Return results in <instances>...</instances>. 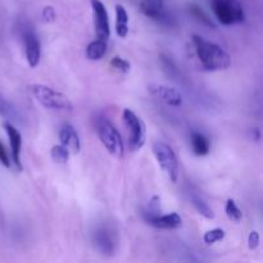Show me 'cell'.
Here are the masks:
<instances>
[{"mask_svg": "<svg viewBox=\"0 0 263 263\" xmlns=\"http://www.w3.org/2000/svg\"><path fill=\"white\" fill-rule=\"evenodd\" d=\"M192 43L194 46L195 55L198 57L204 71H223L230 67V55L220 45L205 40L199 35H193Z\"/></svg>", "mask_w": 263, "mask_h": 263, "instance_id": "6da1fadb", "label": "cell"}, {"mask_svg": "<svg viewBox=\"0 0 263 263\" xmlns=\"http://www.w3.org/2000/svg\"><path fill=\"white\" fill-rule=\"evenodd\" d=\"M95 127H97L98 136L100 141L107 149L108 153L117 158H123L125 156V144H123L122 136L118 133L117 127L110 122L108 118L99 116L95 121Z\"/></svg>", "mask_w": 263, "mask_h": 263, "instance_id": "7a4b0ae2", "label": "cell"}, {"mask_svg": "<svg viewBox=\"0 0 263 263\" xmlns=\"http://www.w3.org/2000/svg\"><path fill=\"white\" fill-rule=\"evenodd\" d=\"M30 89L33 98L46 109L63 110V112H71L73 109V104L67 95L62 94L46 85L35 84Z\"/></svg>", "mask_w": 263, "mask_h": 263, "instance_id": "3957f363", "label": "cell"}, {"mask_svg": "<svg viewBox=\"0 0 263 263\" xmlns=\"http://www.w3.org/2000/svg\"><path fill=\"white\" fill-rule=\"evenodd\" d=\"M154 157L157 159V163L162 168V171L167 175L171 182H176L179 179L180 168L179 159L174 149L164 141H154L152 145Z\"/></svg>", "mask_w": 263, "mask_h": 263, "instance_id": "277c9868", "label": "cell"}, {"mask_svg": "<svg viewBox=\"0 0 263 263\" xmlns=\"http://www.w3.org/2000/svg\"><path fill=\"white\" fill-rule=\"evenodd\" d=\"M122 120L125 123V127L127 130L128 148L130 151L136 152L140 151L146 141V127L144 121L136 116L133 110L126 108L123 109Z\"/></svg>", "mask_w": 263, "mask_h": 263, "instance_id": "5b68a950", "label": "cell"}, {"mask_svg": "<svg viewBox=\"0 0 263 263\" xmlns=\"http://www.w3.org/2000/svg\"><path fill=\"white\" fill-rule=\"evenodd\" d=\"M211 7L218 22L225 26L236 25L246 20L244 9L238 0H213Z\"/></svg>", "mask_w": 263, "mask_h": 263, "instance_id": "8992f818", "label": "cell"}, {"mask_svg": "<svg viewBox=\"0 0 263 263\" xmlns=\"http://www.w3.org/2000/svg\"><path fill=\"white\" fill-rule=\"evenodd\" d=\"M92 13H94V31L97 39L108 40L110 37L109 15L107 8L100 0H91Z\"/></svg>", "mask_w": 263, "mask_h": 263, "instance_id": "52a82bcc", "label": "cell"}, {"mask_svg": "<svg viewBox=\"0 0 263 263\" xmlns=\"http://www.w3.org/2000/svg\"><path fill=\"white\" fill-rule=\"evenodd\" d=\"M22 40H23V46H25L26 61H27L28 66H30L31 68H35V67H37V64L40 63V57H41L40 40H39L37 35H36L31 28H23Z\"/></svg>", "mask_w": 263, "mask_h": 263, "instance_id": "ba28073f", "label": "cell"}, {"mask_svg": "<svg viewBox=\"0 0 263 263\" xmlns=\"http://www.w3.org/2000/svg\"><path fill=\"white\" fill-rule=\"evenodd\" d=\"M140 10L144 15L151 20L161 22L163 25H172V15L167 12L164 8L163 2L159 0H143L140 3Z\"/></svg>", "mask_w": 263, "mask_h": 263, "instance_id": "9c48e42d", "label": "cell"}, {"mask_svg": "<svg viewBox=\"0 0 263 263\" xmlns=\"http://www.w3.org/2000/svg\"><path fill=\"white\" fill-rule=\"evenodd\" d=\"M92 244L99 253L110 257L116 252V239L112 231L105 226H100L92 234Z\"/></svg>", "mask_w": 263, "mask_h": 263, "instance_id": "30bf717a", "label": "cell"}, {"mask_svg": "<svg viewBox=\"0 0 263 263\" xmlns=\"http://www.w3.org/2000/svg\"><path fill=\"white\" fill-rule=\"evenodd\" d=\"M149 92L154 98L159 99L161 102L166 103L167 105H171V107H180L182 104V102H184L181 92L177 89H175V87L167 86V85H149Z\"/></svg>", "mask_w": 263, "mask_h": 263, "instance_id": "8fae6325", "label": "cell"}, {"mask_svg": "<svg viewBox=\"0 0 263 263\" xmlns=\"http://www.w3.org/2000/svg\"><path fill=\"white\" fill-rule=\"evenodd\" d=\"M144 220L148 225L153 226L156 229H163V230H174V229L180 228L182 225V220L179 213L171 212L167 215H151V213L144 212Z\"/></svg>", "mask_w": 263, "mask_h": 263, "instance_id": "7c38bea8", "label": "cell"}, {"mask_svg": "<svg viewBox=\"0 0 263 263\" xmlns=\"http://www.w3.org/2000/svg\"><path fill=\"white\" fill-rule=\"evenodd\" d=\"M5 133H7L8 139H9L10 153H12V161L15 164L18 171H22V162H21V151H22V135L20 131L9 122L3 123Z\"/></svg>", "mask_w": 263, "mask_h": 263, "instance_id": "4fadbf2b", "label": "cell"}, {"mask_svg": "<svg viewBox=\"0 0 263 263\" xmlns=\"http://www.w3.org/2000/svg\"><path fill=\"white\" fill-rule=\"evenodd\" d=\"M59 140L63 146H66L69 152L77 154L81 151V141L79 135L71 123H64L59 130Z\"/></svg>", "mask_w": 263, "mask_h": 263, "instance_id": "5bb4252c", "label": "cell"}, {"mask_svg": "<svg viewBox=\"0 0 263 263\" xmlns=\"http://www.w3.org/2000/svg\"><path fill=\"white\" fill-rule=\"evenodd\" d=\"M190 144H192L193 153L195 156L203 157L210 153V140H208V138L204 134L199 133V131H192V134H190Z\"/></svg>", "mask_w": 263, "mask_h": 263, "instance_id": "9a60e30c", "label": "cell"}, {"mask_svg": "<svg viewBox=\"0 0 263 263\" xmlns=\"http://www.w3.org/2000/svg\"><path fill=\"white\" fill-rule=\"evenodd\" d=\"M116 12V33L118 37L125 39L128 35V14L125 7L117 4L115 7Z\"/></svg>", "mask_w": 263, "mask_h": 263, "instance_id": "2e32d148", "label": "cell"}, {"mask_svg": "<svg viewBox=\"0 0 263 263\" xmlns=\"http://www.w3.org/2000/svg\"><path fill=\"white\" fill-rule=\"evenodd\" d=\"M107 53V40L97 39L86 46V58L90 61H99Z\"/></svg>", "mask_w": 263, "mask_h": 263, "instance_id": "e0dca14e", "label": "cell"}, {"mask_svg": "<svg viewBox=\"0 0 263 263\" xmlns=\"http://www.w3.org/2000/svg\"><path fill=\"white\" fill-rule=\"evenodd\" d=\"M190 202L194 205L195 210L198 211L199 215H202L203 217L208 218V220H213L215 218V213H213L212 208L208 205V203L203 199L200 195H198L197 193H190Z\"/></svg>", "mask_w": 263, "mask_h": 263, "instance_id": "ac0fdd59", "label": "cell"}, {"mask_svg": "<svg viewBox=\"0 0 263 263\" xmlns=\"http://www.w3.org/2000/svg\"><path fill=\"white\" fill-rule=\"evenodd\" d=\"M225 213L229 220L233 221V222H240L241 218H243V212H241V210L238 207L234 199L226 200Z\"/></svg>", "mask_w": 263, "mask_h": 263, "instance_id": "d6986e66", "label": "cell"}, {"mask_svg": "<svg viewBox=\"0 0 263 263\" xmlns=\"http://www.w3.org/2000/svg\"><path fill=\"white\" fill-rule=\"evenodd\" d=\"M50 156H51V159H53L55 163L64 164L67 163L69 159V151L66 148V146L59 144V145H54L53 148H51Z\"/></svg>", "mask_w": 263, "mask_h": 263, "instance_id": "ffe728a7", "label": "cell"}, {"mask_svg": "<svg viewBox=\"0 0 263 263\" xmlns=\"http://www.w3.org/2000/svg\"><path fill=\"white\" fill-rule=\"evenodd\" d=\"M225 236L226 233L223 229L216 228L212 229V230H208L207 233L204 234V236H203V240H204V243L207 244V246H212V244L218 243V241H222L223 239H225Z\"/></svg>", "mask_w": 263, "mask_h": 263, "instance_id": "44dd1931", "label": "cell"}, {"mask_svg": "<svg viewBox=\"0 0 263 263\" xmlns=\"http://www.w3.org/2000/svg\"><path fill=\"white\" fill-rule=\"evenodd\" d=\"M190 13H192V14L194 15L198 21H200L203 25H207L208 27H211V28L215 27V23L211 21V18L208 17V15L203 12V9H200L198 5H195V4L190 5Z\"/></svg>", "mask_w": 263, "mask_h": 263, "instance_id": "7402d4cb", "label": "cell"}, {"mask_svg": "<svg viewBox=\"0 0 263 263\" xmlns=\"http://www.w3.org/2000/svg\"><path fill=\"white\" fill-rule=\"evenodd\" d=\"M110 66L115 69H117V71H120L121 73H128V72L131 71L130 62L121 58V57H115V58L110 61Z\"/></svg>", "mask_w": 263, "mask_h": 263, "instance_id": "603a6c76", "label": "cell"}, {"mask_svg": "<svg viewBox=\"0 0 263 263\" xmlns=\"http://www.w3.org/2000/svg\"><path fill=\"white\" fill-rule=\"evenodd\" d=\"M0 116L7 118L13 116L12 105H10L9 103L7 102V99H5L4 97H2V95H0Z\"/></svg>", "mask_w": 263, "mask_h": 263, "instance_id": "cb8c5ba5", "label": "cell"}, {"mask_svg": "<svg viewBox=\"0 0 263 263\" xmlns=\"http://www.w3.org/2000/svg\"><path fill=\"white\" fill-rule=\"evenodd\" d=\"M41 15H43L44 22H46V23L54 22V21H55V18H57V13H55V10H54V8L51 7V5H46V7L43 9V13H41Z\"/></svg>", "mask_w": 263, "mask_h": 263, "instance_id": "d4e9b609", "label": "cell"}, {"mask_svg": "<svg viewBox=\"0 0 263 263\" xmlns=\"http://www.w3.org/2000/svg\"><path fill=\"white\" fill-rule=\"evenodd\" d=\"M258 246H259L258 231H256V230L251 231V234H249V236H248V248L251 249V251H254V249L258 248Z\"/></svg>", "mask_w": 263, "mask_h": 263, "instance_id": "484cf974", "label": "cell"}, {"mask_svg": "<svg viewBox=\"0 0 263 263\" xmlns=\"http://www.w3.org/2000/svg\"><path fill=\"white\" fill-rule=\"evenodd\" d=\"M0 163H2L4 167H7V168H9L10 167L9 156H8L7 149H5V146L3 145L2 141H0Z\"/></svg>", "mask_w": 263, "mask_h": 263, "instance_id": "4316f807", "label": "cell"}, {"mask_svg": "<svg viewBox=\"0 0 263 263\" xmlns=\"http://www.w3.org/2000/svg\"><path fill=\"white\" fill-rule=\"evenodd\" d=\"M252 134H254V135H256V140L258 141L259 139H261V133H259V128H253V131H252Z\"/></svg>", "mask_w": 263, "mask_h": 263, "instance_id": "83f0119b", "label": "cell"}, {"mask_svg": "<svg viewBox=\"0 0 263 263\" xmlns=\"http://www.w3.org/2000/svg\"><path fill=\"white\" fill-rule=\"evenodd\" d=\"M159 2H164V0H159Z\"/></svg>", "mask_w": 263, "mask_h": 263, "instance_id": "f1b7e54d", "label": "cell"}]
</instances>
